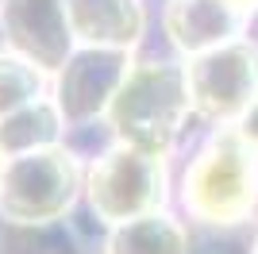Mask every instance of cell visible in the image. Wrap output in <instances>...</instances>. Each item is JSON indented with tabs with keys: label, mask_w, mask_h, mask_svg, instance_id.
<instances>
[{
	"label": "cell",
	"mask_w": 258,
	"mask_h": 254,
	"mask_svg": "<svg viewBox=\"0 0 258 254\" xmlns=\"http://www.w3.org/2000/svg\"><path fill=\"white\" fill-rule=\"evenodd\" d=\"M0 177H4V158H0Z\"/></svg>",
	"instance_id": "ba28073f"
},
{
	"label": "cell",
	"mask_w": 258,
	"mask_h": 254,
	"mask_svg": "<svg viewBox=\"0 0 258 254\" xmlns=\"http://www.w3.org/2000/svg\"><path fill=\"white\" fill-rule=\"evenodd\" d=\"M70 193H74V166L62 154L31 150L4 166L0 208L16 220H50L70 204Z\"/></svg>",
	"instance_id": "3957f363"
},
{
	"label": "cell",
	"mask_w": 258,
	"mask_h": 254,
	"mask_svg": "<svg viewBox=\"0 0 258 254\" xmlns=\"http://www.w3.org/2000/svg\"><path fill=\"white\" fill-rule=\"evenodd\" d=\"M254 81H258V62L247 46H212L201 54L189 70V104H197L205 116H231V112H247L254 100Z\"/></svg>",
	"instance_id": "277c9868"
},
{
	"label": "cell",
	"mask_w": 258,
	"mask_h": 254,
	"mask_svg": "<svg viewBox=\"0 0 258 254\" xmlns=\"http://www.w3.org/2000/svg\"><path fill=\"white\" fill-rule=\"evenodd\" d=\"M39 93V74L27 62L16 58H0V119L16 116L20 108H27Z\"/></svg>",
	"instance_id": "5b68a950"
},
{
	"label": "cell",
	"mask_w": 258,
	"mask_h": 254,
	"mask_svg": "<svg viewBox=\"0 0 258 254\" xmlns=\"http://www.w3.org/2000/svg\"><path fill=\"white\" fill-rule=\"evenodd\" d=\"M239 139H243V147L258 158V96L247 104V112H243V119H239Z\"/></svg>",
	"instance_id": "8992f818"
},
{
	"label": "cell",
	"mask_w": 258,
	"mask_h": 254,
	"mask_svg": "<svg viewBox=\"0 0 258 254\" xmlns=\"http://www.w3.org/2000/svg\"><path fill=\"white\" fill-rule=\"evenodd\" d=\"M224 4H227V8H231V12H235V8H250L254 0H224Z\"/></svg>",
	"instance_id": "52a82bcc"
},
{
	"label": "cell",
	"mask_w": 258,
	"mask_h": 254,
	"mask_svg": "<svg viewBox=\"0 0 258 254\" xmlns=\"http://www.w3.org/2000/svg\"><path fill=\"white\" fill-rule=\"evenodd\" d=\"M162 197V166L154 150L123 147L93 173V204L108 223L143 220Z\"/></svg>",
	"instance_id": "7a4b0ae2"
},
{
	"label": "cell",
	"mask_w": 258,
	"mask_h": 254,
	"mask_svg": "<svg viewBox=\"0 0 258 254\" xmlns=\"http://www.w3.org/2000/svg\"><path fill=\"white\" fill-rule=\"evenodd\" d=\"M185 201L197 216L216 223H235L254 201V154L243 139H220L189 173Z\"/></svg>",
	"instance_id": "6da1fadb"
}]
</instances>
